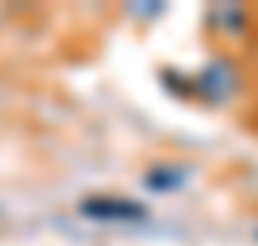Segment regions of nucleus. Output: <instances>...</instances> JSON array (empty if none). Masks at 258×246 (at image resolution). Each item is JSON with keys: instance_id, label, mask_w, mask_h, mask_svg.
<instances>
[{"instance_id": "nucleus-1", "label": "nucleus", "mask_w": 258, "mask_h": 246, "mask_svg": "<svg viewBox=\"0 0 258 246\" xmlns=\"http://www.w3.org/2000/svg\"><path fill=\"white\" fill-rule=\"evenodd\" d=\"M81 212L93 215V219H143V208L131 200H108V196H97V200H85L81 204Z\"/></svg>"}]
</instances>
